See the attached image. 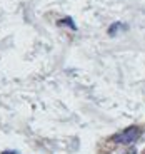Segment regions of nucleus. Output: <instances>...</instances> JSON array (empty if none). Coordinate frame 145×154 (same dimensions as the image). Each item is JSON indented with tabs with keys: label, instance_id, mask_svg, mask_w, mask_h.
I'll use <instances>...</instances> for the list:
<instances>
[{
	"label": "nucleus",
	"instance_id": "1",
	"mask_svg": "<svg viewBox=\"0 0 145 154\" xmlns=\"http://www.w3.org/2000/svg\"><path fill=\"white\" fill-rule=\"evenodd\" d=\"M142 134H144V127L142 126H129L123 131L112 136V141L117 144H122V146H130V144L137 143Z\"/></svg>",
	"mask_w": 145,
	"mask_h": 154
},
{
	"label": "nucleus",
	"instance_id": "2",
	"mask_svg": "<svg viewBox=\"0 0 145 154\" xmlns=\"http://www.w3.org/2000/svg\"><path fill=\"white\" fill-rule=\"evenodd\" d=\"M122 29H127L123 23H120V22H115V23H112V27L108 29V34L110 35H115V30H122Z\"/></svg>",
	"mask_w": 145,
	"mask_h": 154
},
{
	"label": "nucleus",
	"instance_id": "3",
	"mask_svg": "<svg viewBox=\"0 0 145 154\" xmlns=\"http://www.w3.org/2000/svg\"><path fill=\"white\" fill-rule=\"evenodd\" d=\"M2 154H20V152H17V151H4Z\"/></svg>",
	"mask_w": 145,
	"mask_h": 154
}]
</instances>
